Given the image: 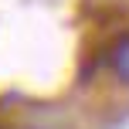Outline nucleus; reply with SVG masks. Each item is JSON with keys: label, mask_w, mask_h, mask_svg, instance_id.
Returning <instances> with one entry per match:
<instances>
[{"label": "nucleus", "mask_w": 129, "mask_h": 129, "mask_svg": "<svg viewBox=\"0 0 129 129\" xmlns=\"http://www.w3.org/2000/svg\"><path fill=\"white\" fill-rule=\"evenodd\" d=\"M109 64H112V71H116L119 82L129 85V31L119 34V38L112 41V48H109Z\"/></svg>", "instance_id": "1"}]
</instances>
